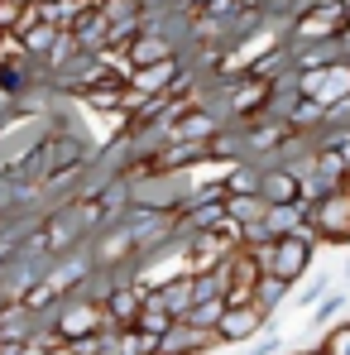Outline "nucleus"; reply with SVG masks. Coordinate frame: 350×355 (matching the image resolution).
<instances>
[{"label": "nucleus", "instance_id": "nucleus-1", "mask_svg": "<svg viewBox=\"0 0 350 355\" xmlns=\"http://www.w3.org/2000/svg\"><path fill=\"white\" fill-rule=\"evenodd\" d=\"M254 254H259V269H264V274H279V279H288V284H302V279L312 274L317 240H307V236H279V240H269L264 250H254Z\"/></svg>", "mask_w": 350, "mask_h": 355}, {"label": "nucleus", "instance_id": "nucleus-2", "mask_svg": "<svg viewBox=\"0 0 350 355\" xmlns=\"http://www.w3.org/2000/svg\"><path fill=\"white\" fill-rule=\"evenodd\" d=\"M346 10L341 5H312V10H302V15H292L288 29L279 34V44H288V49H297V44H317V39H341V29H346Z\"/></svg>", "mask_w": 350, "mask_h": 355}, {"label": "nucleus", "instance_id": "nucleus-3", "mask_svg": "<svg viewBox=\"0 0 350 355\" xmlns=\"http://www.w3.org/2000/svg\"><path fill=\"white\" fill-rule=\"evenodd\" d=\"M269 322H274V317H264L250 297H245V302H226V312H221V322H216V336H221V346H240V341H254Z\"/></svg>", "mask_w": 350, "mask_h": 355}, {"label": "nucleus", "instance_id": "nucleus-4", "mask_svg": "<svg viewBox=\"0 0 350 355\" xmlns=\"http://www.w3.org/2000/svg\"><path fill=\"white\" fill-rule=\"evenodd\" d=\"M187 67H192L187 53H173V58L149 62V67H130V92H134V96H168L173 82L187 72Z\"/></svg>", "mask_w": 350, "mask_h": 355}, {"label": "nucleus", "instance_id": "nucleus-5", "mask_svg": "<svg viewBox=\"0 0 350 355\" xmlns=\"http://www.w3.org/2000/svg\"><path fill=\"white\" fill-rule=\"evenodd\" d=\"M259 197H264L269 207L297 202V197H302V178L288 173L283 164H259Z\"/></svg>", "mask_w": 350, "mask_h": 355}, {"label": "nucleus", "instance_id": "nucleus-6", "mask_svg": "<svg viewBox=\"0 0 350 355\" xmlns=\"http://www.w3.org/2000/svg\"><path fill=\"white\" fill-rule=\"evenodd\" d=\"M154 297L168 307V317H173V322H182V317L192 312V302H197L192 269H177V274H168V279H164V284H154Z\"/></svg>", "mask_w": 350, "mask_h": 355}, {"label": "nucleus", "instance_id": "nucleus-7", "mask_svg": "<svg viewBox=\"0 0 350 355\" xmlns=\"http://www.w3.org/2000/svg\"><path fill=\"white\" fill-rule=\"evenodd\" d=\"M58 34H62L58 24H49V19H34V24H19V29H15L10 39L19 44V53H24V58L44 62V58H49V49L58 44Z\"/></svg>", "mask_w": 350, "mask_h": 355}, {"label": "nucleus", "instance_id": "nucleus-8", "mask_svg": "<svg viewBox=\"0 0 350 355\" xmlns=\"http://www.w3.org/2000/svg\"><path fill=\"white\" fill-rule=\"evenodd\" d=\"M288 49V44H283ZM292 53V67L297 72H312V67H336V62H346V49H341V39H317V44H297L288 49Z\"/></svg>", "mask_w": 350, "mask_h": 355}, {"label": "nucleus", "instance_id": "nucleus-9", "mask_svg": "<svg viewBox=\"0 0 350 355\" xmlns=\"http://www.w3.org/2000/svg\"><path fill=\"white\" fill-rule=\"evenodd\" d=\"M72 34H77V44H82V53H106V39H111V19L96 10V0L77 15V24H72Z\"/></svg>", "mask_w": 350, "mask_h": 355}, {"label": "nucleus", "instance_id": "nucleus-10", "mask_svg": "<svg viewBox=\"0 0 350 355\" xmlns=\"http://www.w3.org/2000/svg\"><path fill=\"white\" fill-rule=\"evenodd\" d=\"M177 53V44L173 39H164V34H154V29H144L130 49H125V72L130 67H149V62H164V58H173Z\"/></svg>", "mask_w": 350, "mask_h": 355}, {"label": "nucleus", "instance_id": "nucleus-11", "mask_svg": "<svg viewBox=\"0 0 350 355\" xmlns=\"http://www.w3.org/2000/svg\"><path fill=\"white\" fill-rule=\"evenodd\" d=\"M292 293V284L288 279H279V274H259L254 279V288H250V302L264 312V317H274L279 307H283V297Z\"/></svg>", "mask_w": 350, "mask_h": 355}, {"label": "nucleus", "instance_id": "nucleus-12", "mask_svg": "<svg viewBox=\"0 0 350 355\" xmlns=\"http://www.w3.org/2000/svg\"><path fill=\"white\" fill-rule=\"evenodd\" d=\"M264 211H269V202L259 192H226V216L235 226H254V221H264Z\"/></svg>", "mask_w": 350, "mask_h": 355}, {"label": "nucleus", "instance_id": "nucleus-13", "mask_svg": "<svg viewBox=\"0 0 350 355\" xmlns=\"http://www.w3.org/2000/svg\"><path fill=\"white\" fill-rule=\"evenodd\" d=\"M346 312V293H336V288H326V293L312 302V327H331L336 317Z\"/></svg>", "mask_w": 350, "mask_h": 355}, {"label": "nucleus", "instance_id": "nucleus-14", "mask_svg": "<svg viewBox=\"0 0 350 355\" xmlns=\"http://www.w3.org/2000/svg\"><path fill=\"white\" fill-rule=\"evenodd\" d=\"M221 312H226V297H197V302H192V312H187V322H197V327H211V331H216Z\"/></svg>", "mask_w": 350, "mask_h": 355}, {"label": "nucleus", "instance_id": "nucleus-15", "mask_svg": "<svg viewBox=\"0 0 350 355\" xmlns=\"http://www.w3.org/2000/svg\"><path fill=\"white\" fill-rule=\"evenodd\" d=\"M279 351H283V336L274 331V322H269V327H264V331L245 346V355H279Z\"/></svg>", "mask_w": 350, "mask_h": 355}, {"label": "nucleus", "instance_id": "nucleus-16", "mask_svg": "<svg viewBox=\"0 0 350 355\" xmlns=\"http://www.w3.org/2000/svg\"><path fill=\"white\" fill-rule=\"evenodd\" d=\"M19 19H24V5L0 0V34H15V29H19Z\"/></svg>", "mask_w": 350, "mask_h": 355}, {"label": "nucleus", "instance_id": "nucleus-17", "mask_svg": "<svg viewBox=\"0 0 350 355\" xmlns=\"http://www.w3.org/2000/svg\"><path fill=\"white\" fill-rule=\"evenodd\" d=\"M326 288H331V279H307V284H302V293H297V307H302V302H317Z\"/></svg>", "mask_w": 350, "mask_h": 355}, {"label": "nucleus", "instance_id": "nucleus-18", "mask_svg": "<svg viewBox=\"0 0 350 355\" xmlns=\"http://www.w3.org/2000/svg\"><path fill=\"white\" fill-rule=\"evenodd\" d=\"M49 355H77V351H72L67 341H53V346H49Z\"/></svg>", "mask_w": 350, "mask_h": 355}, {"label": "nucleus", "instance_id": "nucleus-19", "mask_svg": "<svg viewBox=\"0 0 350 355\" xmlns=\"http://www.w3.org/2000/svg\"><path fill=\"white\" fill-rule=\"evenodd\" d=\"M96 355H120V351H116V336H111V341H106V346H101Z\"/></svg>", "mask_w": 350, "mask_h": 355}, {"label": "nucleus", "instance_id": "nucleus-20", "mask_svg": "<svg viewBox=\"0 0 350 355\" xmlns=\"http://www.w3.org/2000/svg\"><path fill=\"white\" fill-rule=\"evenodd\" d=\"M5 49H10V34H0V53H5Z\"/></svg>", "mask_w": 350, "mask_h": 355}, {"label": "nucleus", "instance_id": "nucleus-21", "mask_svg": "<svg viewBox=\"0 0 350 355\" xmlns=\"http://www.w3.org/2000/svg\"><path fill=\"white\" fill-rule=\"evenodd\" d=\"M240 5H269V0H240Z\"/></svg>", "mask_w": 350, "mask_h": 355}, {"label": "nucleus", "instance_id": "nucleus-22", "mask_svg": "<svg viewBox=\"0 0 350 355\" xmlns=\"http://www.w3.org/2000/svg\"><path fill=\"white\" fill-rule=\"evenodd\" d=\"M341 10H346V19H350V0H341Z\"/></svg>", "mask_w": 350, "mask_h": 355}, {"label": "nucleus", "instance_id": "nucleus-23", "mask_svg": "<svg viewBox=\"0 0 350 355\" xmlns=\"http://www.w3.org/2000/svg\"><path fill=\"white\" fill-rule=\"evenodd\" d=\"M302 355H326V351H322V346H317V351H302Z\"/></svg>", "mask_w": 350, "mask_h": 355}, {"label": "nucleus", "instance_id": "nucleus-24", "mask_svg": "<svg viewBox=\"0 0 350 355\" xmlns=\"http://www.w3.org/2000/svg\"><path fill=\"white\" fill-rule=\"evenodd\" d=\"M15 5H39V0H15Z\"/></svg>", "mask_w": 350, "mask_h": 355}, {"label": "nucleus", "instance_id": "nucleus-25", "mask_svg": "<svg viewBox=\"0 0 350 355\" xmlns=\"http://www.w3.org/2000/svg\"><path fill=\"white\" fill-rule=\"evenodd\" d=\"M346 279H350V264H346Z\"/></svg>", "mask_w": 350, "mask_h": 355}]
</instances>
